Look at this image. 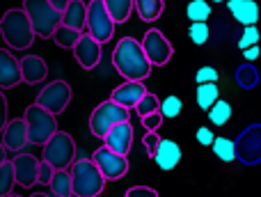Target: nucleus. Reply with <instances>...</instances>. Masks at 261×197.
<instances>
[{"label":"nucleus","instance_id":"obj_45","mask_svg":"<svg viewBox=\"0 0 261 197\" xmlns=\"http://www.w3.org/2000/svg\"><path fill=\"white\" fill-rule=\"evenodd\" d=\"M48 3H50V7H55L60 14H62L64 9L69 7V3H71V0H48Z\"/></svg>","mask_w":261,"mask_h":197},{"label":"nucleus","instance_id":"obj_15","mask_svg":"<svg viewBox=\"0 0 261 197\" xmlns=\"http://www.w3.org/2000/svg\"><path fill=\"white\" fill-rule=\"evenodd\" d=\"M103 142H106V147L113 149L115 154L126 156L130 152V147H133V126H130V121H119V124H115L113 129L106 133Z\"/></svg>","mask_w":261,"mask_h":197},{"label":"nucleus","instance_id":"obj_38","mask_svg":"<svg viewBox=\"0 0 261 197\" xmlns=\"http://www.w3.org/2000/svg\"><path fill=\"white\" fill-rule=\"evenodd\" d=\"M142 144H144V152H147V156L153 158L158 144H161V135H156V131H147V135L142 138Z\"/></svg>","mask_w":261,"mask_h":197},{"label":"nucleus","instance_id":"obj_35","mask_svg":"<svg viewBox=\"0 0 261 197\" xmlns=\"http://www.w3.org/2000/svg\"><path fill=\"white\" fill-rule=\"evenodd\" d=\"M188 37L195 46H204L208 41V26L206 23H190Z\"/></svg>","mask_w":261,"mask_h":197},{"label":"nucleus","instance_id":"obj_19","mask_svg":"<svg viewBox=\"0 0 261 197\" xmlns=\"http://www.w3.org/2000/svg\"><path fill=\"white\" fill-rule=\"evenodd\" d=\"M18 62H21L23 83H28V85H39V83L46 81L48 67H46V62L39 58V55H25V58H21Z\"/></svg>","mask_w":261,"mask_h":197},{"label":"nucleus","instance_id":"obj_20","mask_svg":"<svg viewBox=\"0 0 261 197\" xmlns=\"http://www.w3.org/2000/svg\"><path fill=\"white\" fill-rule=\"evenodd\" d=\"M153 161H156V165L161 167V170H165V172L174 170V167L179 165V161H181V147H179V142L161 138V144H158L156 154H153Z\"/></svg>","mask_w":261,"mask_h":197},{"label":"nucleus","instance_id":"obj_41","mask_svg":"<svg viewBox=\"0 0 261 197\" xmlns=\"http://www.w3.org/2000/svg\"><path fill=\"white\" fill-rule=\"evenodd\" d=\"M53 175H55L53 167H50L46 161H41V163H39V177H37V184L48 186V184H50V179H53Z\"/></svg>","mask_w":261,"mask_h":197},{"label":"nucleus","instance_id":"obj_31","mask_svg":"<svg viewBox=\"0 0 261 197\" xmlns=\"http://www.w3.org/2000/svg\"><path fill=\"white\" fill-rule=\"evenodd\" d=\"M14 186H16V179H14V167L12 161H5L0 165V197H7L14 193Z\"/></svg>","mask_w":261,"mask_h":197},{"label":"nucleus","instance_id":"obj_47","mask_svg":"<svg viewBox=\"0 0 261 197\" xmlns=\"http://www.w3.org/2000/svg\"><path fill=\"white\" fill-rule=\"evenodd\" d=\"M30 197H58V195H53V193L48 190V193H32Z\"/></svg>","mask_w":261,"mask_h":197},{"label":"nucleus","instance_id":"obj_36","mask_svg":"<svg viewBox=\"0 0 261 197\" xmlns=\"http://www.w3.org/2000/svg\"><path fill=\"white\" fill-rule=\"evenodd\" d=\"M257 44H259V30H257V26H248L243 30V35H241V39H239V48L245 51V48H250V46H257Z\"/></svg>","mask_w":261,"mask_h":197},{"label":"nucleus","instance_id":"obj_24","mask_svg":"<svg viewBox=\"0 0 261 197\" xmlns=\"http://www.w3.org/2000/svg\"><path fill=\"white\" fill-rule=\"evenodd\" d=\"M108 14L113 16V21L117 23H126L133 14V0H103Z\"/></svg>","mask_w":261,"mask_h":197},{"label":"nucleus","instance_id":"obj_49","mask_svg":"<svg viewBox=\"0 0 261 197\" xmlns=\"http://www.w3.org/2000/svg\"><path fill=\"white\" fill-rule=\"evenodd\" d=\"M7 197H21V195H14V193H12V195H7Z\"/></svg>","mask_w":261,"mask_h":197},{"label":"nucleus","instance_id":"obj_4","mask_svg":"<svg viewBox=\"0 0 261 197\" xmlns=\"http://www.w3.org/2000/svg\"><path fill=\"white\" fill-rule=\"evenodd\" d=\"M23 12L30 18V26L35 30L37 37L41 39H48L53 37L55 28L62 23V14L55 7H50L48 0H23Z\"/></svg>","mask_w":261,"mask_h":197},{"label":"nucleus","instance_id":"obj_25","mask_svg":"<svg viewBox=\"0 0 261 197\" xmlns=\"http://www.w3.org/2000/svg\"><path fill=\"white\" fill-rule=\"evenodd\" d=\"M195 96H197V106L202 110H208L220 98V87H218V83H202V85H197V94Z\"/></svg>","mask_w":261,"mask_h":197},{"label":"nucleus","instance_id":"obj_26","mask_svg":"<svg viewBox=\"0 0 261 197\" xmlns=\"http://www.w3.org/2000/svg\"><path fill=\"white\" fill-rule=\"evenodd\" d=\"M211 149H213V154H216L220 161H225V163L236 161V144H234V140L225 138V135H216Z\"/></svg>","mask_w":261,"mask_h":197},{"label":"nucleus","instance_id":"obj_28","mask_svg":"<svg viewBox=\"0 0 261 197\" xmlns=\"http://www.w3.org/2000/svg\"><path fill=\"white\" fill-rule=\"evenodd\" d=\"M206 112H208V119H211L213 126H225L227 121L231 119V106L227 101H222V98H218Z\"/></svg>","mask_w":261,"mask_h":197},{"label":"nucleus","instance_id":"obj_33","mask_svg":"<svg viewBox=\"0 0 261 197\" xmlns=\"http://www.w3.org/2000/svg\"><path fill=\"white\" fill-rule=\"evenodd\" d=\"M236 81H239L241 87L252 90V87L257 85V81H259V73H257V69H254L252 64H243V67H239V71H236Z\"/></svg>","mask_w":261,"mask_h":197},{"label":"nucleus","instance_id":"obj_30","mask_svg":"<svg viewBox=\"0 0 261 197\" xmlns=\"http://www.w3.org/2000/svg\"><path fill=\"white\" fill-rule=\"evenodd\" d=\"M188 14L190 23H206L208 16H211V7H208V0H190L188 3Z\"/></svg>","mask_w":261,"mask_h":197},{"label":"nucleus","instance_id":"obj_23","mask_svg":"<svg viewBox=\"0 0 261 197\" xmlns=\"http://www.w3.org/2000/svg\"><path fill=\"white\" fill-rule=\"evenodd\" d=\"M163 0H133V9L138 12L140 21L144 23H153L161 18L163 14Z\"/></svg>","mask_w":261,"mask_h":197},{"label":"nucleus","instance_id":"obj_37","mask_svg":"<svg viewBox=\"0 0 261 197\" xmlns=\"http://www.w3.org/2000/svg\"><path fill=\"white\" fill-rule=\"evenodd\" d=\"M218 78H220V73H218L216 67H199L197 73H195V83L197 85H202V83H216Z\"/></svg>","mask_w":261,"mask_h":197},{"label":"nucleus","instance_id":"obj_29","mask_svg":"<svg viewBox=\"0 0 261 197\" xmlns=\"http://www.w3.org/2000/svg\"><path fill=\"white\" fill-rule=\"evenodd\" d=\"M81 35H83V32L71 30V28H67V26H58V28H55V32H53V41L60 46V48H69V51H71L73 46H76V41L81 39Z\"/></svg>","mask_w":261,"mask_h":197},{"label":"nucleus","instance_id":"obj_42","mask_svg":"<svg viewBox=\"0 0 261 197\" xmlns=\"http://www.w3.org/2000/svg\"><path fill=\"white\" fill-rule=\"evenodd\" d=\"M213 140H216V133H213L208 126H199L197 129V142L202 144V147H211Z\"/></svg>","mask_w":261,"mask_h":197},{"label":"nucleus","instance_id":"obj_13","mask_svg":"<svg viewBox=\"0 0 261 197\" xmlns=\"http://www.w3.org/2000/svg\"><path fill=\"white\" fill-rule=\"evenodd\" d=\"M73 58H76V62L81 64L83 69H96V64L101 62V44L94 39V37H90L87 32H83L81 39L76 41V46H73Z\"/></svg>","mask_w":261,"mask_h":197},{"label":"nucleus","instance_id":"obj_2","mask_svg":"<svg viewBox=\"0 0 261 197\" xmlns=\"http://www.w3.org/2000/svg\"><path fill=\"white\" fill-rule=\"evenodd\" d=\"M0 35L9 51H25L35 44V30L23 9H7L0 18Z\"/></svg>","mask_w":261,"mask_h":197},{"label":"nucleus","instance_id":"obj_34","mask_svg":"<svg viewBox=\"0 0 261 197\" xmlns=\"http://www.w3.org/2000/svg\"><path fill=\"white\" fill-rule=\"evenodd\" d=\"M158 108H161V98L156 94H151V92H147V94L138 101L135 112H138L140 117H144V115H151V112H158Z\"/></svg>","mask_w":261,"mask_h":197},{"label":"nucleus","instance_id":"obj_6","mask_svg":"<svg viewBox=\"0 0 261 197\" xmlns=\"http://www.w3.org/2000/svg\"><path fill=\"white\" fill-rule=\"evenodd\" d=\"M41 161H46L53 170H69L71 163L76 161V142H73V138L69 133H64V131H58L44 144Z\"/></svg>","mask_w":261,"mask_h":197},{"label":"nucleus","instance_id":"obj_48","mask_svg":"<svg viewBox=\"0 0 261 197\" xmlns=\"http://www.w3.org/2000/svg\"><path fill=\"white\" fill-rule=\"evenodd\" d=\"M208 3H222V0H208Z\"/></svg>","mask_w":261,"mask_h":197},{"label":"nucleus","instance_id":"obj_7","mask_svg":"<svg viewBox=\"0 0 261 197\" xmlns=\"http://www.w3.org/2000/svg\"><path fill=\"white\" fill-rule=\"evenodd\" d=\"M130 117V110H126V108L117 106L115 101H103L99 103V106L92 110L90 115V131L94 138H106V133H108L110 129H113L115 124H119V121H128Z\"/></svg>","mask_w":261,"mask_h":197},{"label":"nucleus","instance_id":"obj_14","mask_svg":"<svg viewBox=\"0 0 261 197\" xmlns=\"http://www.w3.org/2000/svg\"><path fill=\"white\" fill-rule=\"evenodd\" d=\"M39 163L32 154H18L12 158V167H14V179L21 188H32L37 184L39 177Z\"/></svg>","mask_w":261,"mask_h":197},{"label":"nucleus","instance_id":"obj_1","mask_svg":"<svg viewBox=\"0 0 261 197\" xmlns=\"http://www.w3.org/2000/svg\"><path fill=\"white\" fill-rule=\"evenodd\" d=\"M113 64L117 73L126 81H144L151 73V62L147 60L140 44L135 37H122L113 51Z\"/></svg>","mask_w":261,"mask_h":197},{"label":"nucleus","instance_id":"obj_43","mask_svg":"<svg viewBox=\"0 0 261 197\" xmlns=\"http://www.w3.org/2000/svg\"><path fill=\"white\" fill-rule=\"evenodd\" d=\"M7 96L3 94V90H0V133H3V129L7 126Z\"/></svg>","mask_w":261,"mask_h":197},{"label":"nucleus","instance_id":"obj_17","mask_svg":"<svg viewBox=\"0 0 261 197\" xmlns=\"http://www.w3.org/2000/svg\"><path fill=\"white\" fill-rule=\"evenodd\" d=\"M144 94H147V87H144L142 81H126V83H122V85L115 87L113 94H110V101H115L117 106L130 110V108L138 106V101Z\"/></svg>","mask_w":261,"mask_h":197},{"label":"nucleus","instance_id":"obj_22","mask_svg":"<svg viewBox=\"0 0 261 197\" xmlns=\"http://www.w3.org/2000/svg\"><path fill=\"white\" fill-rule=\"evenodd\" d=\"M87 23V3L85 0H71L69 7L62 12V23L60 26H67L71 30L83 32Z\"/></svg>","mask_w":261,"mask_h":197},{"label":"nucleus","instance_id":"obj_16","mask_svg":"<svg viewBox=\"0 0 261 197\" xmlns=\"http://www.w3.org/2000/svg\"><path fill=\"white\" fill-rule=\"evenodd\" d=\"M18 83H23L21 62L12 55V51L0 48V90H12Z\"/></svg>","mask_w":261,"mask_h":197},{"label":"nucleus","instance_id":"obj_39","mask_svg":"<svg viewBox=\"0 0 261 197\" xmlns=\"http://www.w3.org/2000/svg\"><path fill=\"white\" fill-rule=\"evenodd\" d=\"M140 119H142L144 131H158L165 117H163L161 112H151V115H144V117H140Z\"/></svg>","mask_w":261,"mask_h":197},{"label":"nucleus","instance_id":"obj_32","mask_svg":"<svg viewBox=\"0 0 261 197\" xmlns=\"http://www.w3.org/2000/svg\"><path fill=\"white\" fill-rule=\"evenodd\" d=\"M181 110H184V101H181L179 96H174V94H170V96L163 98L161 108H158V112H161L165 119H174V117H179Z\"/></svg>","mask_w":261,"mask_h":197},{"label":"nucleus","instance_id":"obj_9","mask_svg":"<svg viewBox=\"0 0 261 197\" xmlns=\"http://www.w3.org/2000/svg\"><path fill=\"white\" fill-rule=\"evenodd\" d=\"M69 101H71V85L67 81H53L37 94V106H41L44 110H48L50 115H62L67 110Z\"/></svg>","mask_w":261,"mask_h":197},{"label":"nucleus","instance_id":"obj_10","mask_svg":"<svg viewBox=\"0 0 261 197\" xmlns=\"http://www.w3.org/2000/svg\"><path fill=\"white\" fill-rule=\"evenodd\" d=\"M140 44H142V51H144V55H147V60L151 62V67H163V64H167L172 60V55H174V48H172V44L167 41V37L163 35L161 30H156V28L144 32Z\"/></svg>","mask_w":261,"mask_h":197},{"label":"nucleus","instance_id":"obj_27","mask_svg":"<svg viewBox=\"0 0 261 197\" xmlns=\"http://www.w3.org/2000/svg\"><path fill=\"white\" fill-rule=\"evenodd\" d=\"M50 193L58 195V197H71V177H69L67 170H55L53 179H50L48 184Z\"/></svg>","mask_w":261,"mask_h":197},{"label":"nucleus","instance_id":"obj_12","mask_svg":"<svg viewBox=\"0 0 261 197\" xmlns=\"http://www.w3.org/2000/svg\"><path fill=\"white\" fill-rule=\"evenodd\" d=\"M236 144V158L245 165H257L261 161V124H252L234 140Z\"/></svg>","mask_w":261,"mask_h":197},{"label":"nucleus","instance_id":"obj_46","mask_svg":"<svg viewBox=\"0 0 261 197\" xmlns=\"http://www.w3.org/2000/svg\"><path fill=\"white\" fill-rule=\"evenodd\" d=\"M7 161V149H5V144H3V140H0V165Z\"/></svg>","mask_w":261,"mask_h":197},{"label":"nucleus","instance_id":"obj_21","mask_svg":"<svg viewBox=\"0 0 261 197\" xmlns=\"http://www.w3.org/2000/svg\"><path fill=\"white\" fill-rule=\"evenodd\" d=\"M231 16L241 23V26H257L259 21V5L257 0H229L227 3Z\"/></svg>","mask_w":261,"mask_h":197},{"label":"nucleus","instance_id":"obj_5","mask_svg":"<svg viewBox=\"0 0 261 197\" xmlns=\"http://www.w3.org/2000/svg\"><path fill=\"white\" fill-rule=\"evenodd\" d=\"M25 129H28V142L30 144H39L44 147L55 133H58V119L55 115H50L48 110H44L41 106L32 103L25 108Z\"/></svg>","mask_w":261,"mask_h":197},{"label":"nucleus","instance_id":"obj_8","mask_svg":"<svg viewBox=\"0 0 261 197\" xmlns=\"http://www.w3.org/2000/svg\"><path fill=\"white\" fill-rule=\"evenodd\" d=\"M115 26L117 23L113 21V16L108 14L103 0H90L87 3V35L94 37L99 44H106V41L113 39L115 35Z\"/></svg>","mask_w":261,"mask_h":197},{"label":"nucleus","instance_id":"obj_40","mask_svg":"<svg viewBox=\"0 0 261 197\" xmlns=\"http://www.w3.org/2000/svg\"><path fill=\"white\" fill-rule=\"evenodd\" d=\"M126 197H158V190H153L151 186H130Z\"/></svg>","mask_w":261,"mask_h":197},{"label":"nucleus","instance_id":"obj_3","mask_svg":"<svg viewBox=\"0 0 261 197\" xmlns=\"http://www.w3.org/2000/svg\"><path fill=\"white\" fill-rule=\"evenodd\" d=\"M71 193L76 197H99L106 188V177L99 172L92 158H76L69 167Z\"/></svg>","mask_w":261,"mask_h":197},{"label":"nucleus","instance_id":"obj_18","mask_svg":"<svg viewBox=\"0 0 261 197\" xmlns=\"http://www.w3.org/2000/svg\"><path fill=\"white\" fill-rule=\"evenodd\" d=\"M3 144L7 152H21L25 144H30L28 142V129L23 117L7 121V126L3 129Z\"/></svg>","mask_w":261,"mask_h":197},{"label":"nucleus","instance_id":"obj_44","mask_svg":"<svg viewBox=\"0 0 261 197\" xmlns=\"http://www.w3.org/2000/svg\"><path fill=\"white\" fill-rule=\"evenodd\" d=\"M259 53H261L259 46H250V48H245V51H243V58L248 60V62H254V60L259 58Z\"/></svg>","mask_w":261,"mask_h":197},{"label":"nucleus","instance_id":"obj_11","mask_svg":"<svg viewBox=\"0 0 261 197\" xmlns=\"http://www.w3.org/2000/svg\"><path fill=\"white\" fill-rule=\"evenodd\" d=\"M92 161L99 167L101 175L106 177V181H117L122 177H126V172H128V158L122 156V154H115L106 144L92 154Z\"/></svg>","mask_w":261,"mask_h":197}]
</instances>
